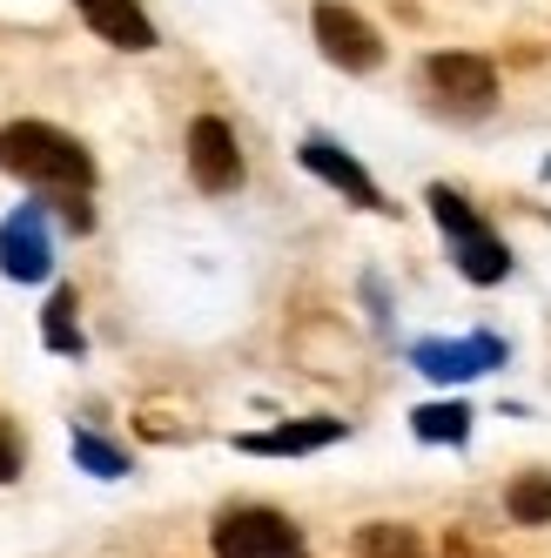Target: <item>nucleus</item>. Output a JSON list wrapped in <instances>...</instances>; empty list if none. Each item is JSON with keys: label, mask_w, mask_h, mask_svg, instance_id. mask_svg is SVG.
Segmentation results:
<instances>
[{"label": "nucleus", "mask_w": 551, "mask_h": 558, "mask_svg": "<svg viewBox=\"0 0 551 558\" xmlns=\"http://www.w3.org/2000/svg\"><path fill=\"white\" fill-rule=\"evenodd\" d=\"M0 169L34 182V189H48V195H88L95 189L88 148L54 122H8L0 129Z\"/></svg>", "instance_id": "1"}, {"label": "nucleus", "mask_w": 551, "mask_h": 558, "mask_svg": "<svg viewBox=\"0 0 551 558\" xmlns=\"http://www.w3.org/2000/svg\"><path fill=\"white\" fill-rule=\"evenodd\" d=\"M430 216L444 222V235H451V250H457V269L470 276V283H504L511 276V250H504V235H491L485 222H478V209L464 203L457 189H430Z\"/></svg>", "instance_id": "2"}, {"label": "nucleus", "mask_w": 551, "mask_h": 558, "mask_svg": "<svg viewBox=\"0 0 551 558\" xmlns=\"http://www.w3.org/2000/svg\"><path fill=\"white\" fill-rule=\"evenodd\" d=\"M216 558H303V532L290 525L283 511L243 505V511H222V525H216Z\"/></svg>", "instance_id": "3"}, {"label": "nucleus", "mask_w": 551, "mask_h": 558, "mask_svg": "<svg viewBox=\"0 0 551 558\" xmlns=\"http://www.w3.org/2000/svg\"><path fill=\"white\" fill-rule=\"evenodd\" d=\"M424 82L451 114H491L498 108V74L485 54H430L424 61Z\"/></svg>", "instance_id": "4"}, {"label": "nucleus", "mask_w": 551, "mask_h": 558, "mask_svg": "<svg viewBox=\"0 0 551 558\" xmlns=\"http://www.w3.org/2000/svg\"><path fill=\"white\" fill-rule=\"evenodd\" d=\"M309 27H317V48L343 68V74H370L383 61V41H377V27L364 14H350L343 0H323L317 14H309Z\"/></svg>", "instance_id": "5"}, {"label": "nucleus", "mask_w": 551, "mask_h": 558, "mask_svg": "<svg viewBox=\"0 0 551 558\" xmlns=\"http://www.w3.org/2000/svg\"><path fill=\"white\" fill-rule=\"evenodd\" d=\"M188 175L209 195H229L235 182H243V148H235V129L222 122V114L188 122Z\"/></svg>", "instance_id": "6"}, {"label": "nucleus", "mask_w": 551, "mask_h": 558, "mask_svg": "<svg viewBox=\"0 0 551 558\" xmlns=\"http://www.w3.org/2000/svg\"><path fill=\"white\" fill-rule=\"evenodd\" d=\"M48 222H41V209H21V216H8L0 222V269L14 276V283H41L48 276Z\"/></svg>", "instance_id": "7"}, {"label": "nucleus", "mask_w": 551, "mask_h": 558, "mask_svg": "<svg viewBox=\"0 0 551 558\" xmlns=\"http://www.w3.org/2000/svg\"><path fill=\"white\" fill-rule=\"evenodd\" d=\"M82 8V21L101 34L108 48H122V54H148L155 48V21L142 14V0H74Z\"/></svg>", "instance_id": "8"}, {"label": "nucleus", "mask_w": 551, "mask_h": 558, "mask_svg": "<svg viewBox=\"0 0 551 558\" xmlns=\"http://www.w3.org/2000/svg\"><path fill=\"white\" fill-rule=\"evenodd\" d=\"M296 155H303V169H309V175H323L330 189H343V195H350L357 209H383V189H377V182H370L357 162H350V155H343L330 135H309Z\"/></svg>", "instance_id": "9"}, {"label": "nucleus", "mask_w": 551, "mask_h": 558, "mask_svg": "<svg viewBox=\"0 0 551 558\" xmlns=\"http://www.w3.org/2000/svg\"><path fill=\"white\" fill-rule=\"evenodd\" d=\"M504 356V343L498 337H470V343H417V371H430V377H478V371H491Z\"/></svg>", "instance_id": "10"}, {"label": "nucleus", "mask_w": 551, "mask_h": 558, "mask_svg": "<svg viewBox=\"0 0 551 558\" xmlns=\"http://www.w3.org/2000/svg\"><path fill=\"white\" fill-rule=\"evenodd\" d=\"M504 505H511L518 525H551V471H525L518 485L504 492Z\"/></svg>", "instance_id": "11"}, {"label": "nucleus", "mask_w": 551, "mask_h": 558, "mask_svg": "<svg viewBox=\"0 0 551 558\" xmlns=\"http://www.w3.org/2000/svg\"><path fill=\"white\" fill-rule=\"evenodd\" d=\"M343 437V424H283V430H262V437H243V451H317Z\"/></svg>", "instance_id": "12"}, {"label": "nucleus", "mask_w": 551, "mask_h": 558, "mask_svg": "<svg viewBox=\"0 0 551 558\" xmlns=\"http://www.w3.org/2000/svg\"><path fill=\"white\" fill-rule=\"evenodd\" d=\"M464 430H470L464 404H424L417 411V437H430V445H464Z\"/></svg>", "instance_id": "13"}, {"label": "nucleus", "mask_w": 551, "mask_h": 558, "mask_svg": "<svg viewBox=\"0 0 551 558\" xmlns=\"http://www.w3.org/2000/svg\"><path fill=\"white\" fill-rule=\"evenodd\" d=\"M48 343L82 350V337H74V290H54V303H48Z\"/></svg>", "instance_id": "14"}, {"label": "nucleus", "mask_w": 551, "mask_h": 558, "mask_svg": "<svg viewBox=\"0 0 551 558\" xmlns=\"http://www.w3.org/2000/svg\"><path fill=\"white\" fill-rule=\"evenodd\" d=\"M74 458H82V464H95L101 477H122V471H128V458H122V451H108L101 437H88V430L74 437Z\"/></svg>", "instance_id": "15"}, {"label": "nucleus", "mask_w": 551, "mask_h": 558, "mask_svg": "<svg viewBox=\"0 0 551 558\" xmlns=\"http://www.w3.org/2000/svg\"><path fill=\"white\" fill-rule=\"evenodd\" d=\"M14 477H21V437L0 424V485H14Z\"/></svg>", "instance_id": "16"}]
</instances>
